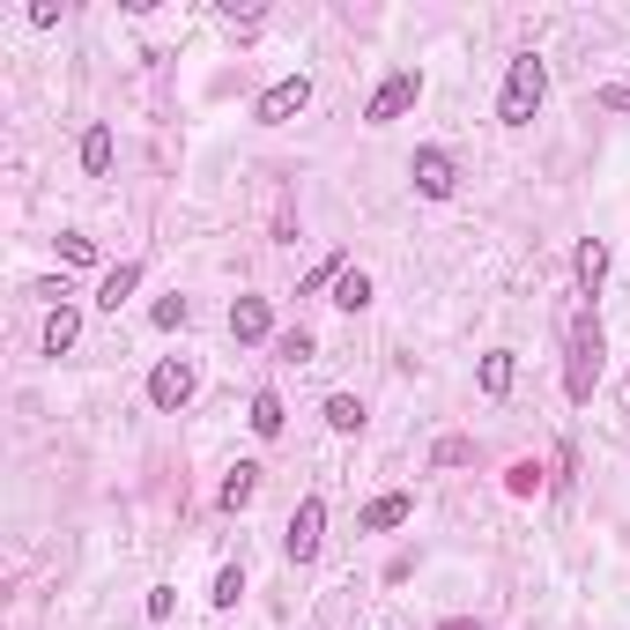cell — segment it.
Masks as SVG:
<instances>
[{"label": "cell", "instance_id": "12", "mask_svg": "<svg viewBox=\"0 0 630 630\" xmlns=\"http://www.w3.org/2000/svg\"><path fill=\"white\" fill-rule=\"evenodd\" d=\"M252 497H260V467H252V461H238V467H230V475H223L216 505H223V512H245V505H252Z\"/></svg>", "mask_w": 630, "mask_h": 630}, {"label": "cell", "instance_id": "8", "mask_svg": "<svg viewBox=\"0 0 630 630\" xmlns=\"http://www.w3.org/2000/svg\"><path fill=\"white\" fill-rule=\"evenodd\" d=\"M409 519H415V497H409V489H386V497H371V505H364L357 527H364V534H393V527H409Z\"/></svg>", "mask_w": 630, "mask_h": 630}, {"label": "cell", "instance_id": "17", "mask_svg": "<svg viewBox=\"0 0 630 630\" xmlns=\"http://www.w3.org/2000/svg\"><path fill=\"white\" fill-rule=\"evenodd\" d=\"M82 171H90V178L112 171V126H90V134H82Z\"/></svg>", "mask_w": 630, "mask_h": 630}, {"label": "cell", "instance_id": "25", "mask_svg": "<svg viewBox=\"0 0 630 630\" xmlns=\"http://www.w3.org/2000/svg\"><path fill=\"white\" fill-rule=\"evenodd\" d=\"M431 461H437V467H467V461H475V445H467V437H437Z\"/></svg>", "mask_w": 630, "mask_h": 630}, {"label": "cell", "instance_id": "2", "mask_svg": "<svg viewBox=\"0 0 630 630\" xmlns=\"http://www.w3.org/2000/svg\"><path fill=\"white\" fill-rule=\"evenodd\" d=\"M541 97H549V68H541V52H519L505 68V97H497V126H534V112H541Z\"/></svg>", "mask_w": 630, "mask_h": 630}, {"label": "cell", "instance_id": "22", "mask_svg": "<svg viewBox=\"0 0 630 630\" xmlns=\"http://www.w3.org/2000/svg\"><path fill=\"white\" fill-rule=\"evenodd\" d=\"M238 593H245V571H238V564H223V571H216V593H208V601H216V608H238Z\"/></svg>", "mask_w": 630, "mask_h": 630}, {"label": "cell", "instance_id": "28", "mask_svg": "<svg viewBox=\"0 0 630 630\" xmlns=\"http://www.w3.org/2000/svg\"><path fill=\"white\" fill-rule=\"evenodd\" d=\"M437 630H475V616H453V623H437Z\"/></svg>", "mask_w": 630, "mask_h": 630}, {"label": "cell", "instance_id": "24", "mask_svg": "<svg viewBox=\"0 0 630 630\" xmlns=\"http://www.w3.org/2000/svg\"><path fill=\"white\" fill-rule=\"evenodd\" d=\"M275 357H290V364H312V334H304V327L275 334Z\"/></svg>", "mask_w": 630, "mask_h": 630}, {"label": "cell", "instance_id": "7", "mask_svg": "<svg viewBox=\"0 0 630 630\" xmlns=\"http://www.w3.org/2000/svg\"><path fill=\"white\" fill-rule=\"evenodd\" d=\"M409 178H415V194H423V200H453V186H461V171H453L445 148H415Z\"/></svg>", "mask_w": 630, "mask_h": 630}, {"label": "cell", "instance_id": "9", "mask_svg": "<svg viewBox=\"0 0 630 630\" xmlns=\"http://www.w3.org/2000/svg\"><path fill=\"white\" fill-rule=\"evenodd\" d=\"M230 334H238V341H267V334H275L267 297H230Z\"/></svg>", "mask_w": 630, "mask_h": 630}, {"label": "cell", "instance_id": "23", "mask_svg": "<svg viewBox=\"0 0 630 630\" xmlns=\"http://www.w3.org/2000/svg\"><path fill=\"white\" fill-rule=\"evenodd\" d=\"M505 489H512V497H534V489H541V467H534V461H512L505 467Z\"/></svg>", "mask_w": 630, "mask_h": 630}, {"label": "cell", "instance_id": "20", "mask_svg": "<svg viewBox=\"0 0 630 630\" xmlns=\"http://www.w3.org/2000/svg\"><path fill=\"white\" fill-rule=\"evenodd\" d=\"M341 275H349V260H341V252H327V260H319L312 275H304V290H297V297H319V290H334Z\"/></svg>", "mask_w": 630, "mask_h": 630}, {"label": "cell", "instance_id": "10", "mask_svg": "<svg viewBox=\"0 0 630 630\" xmlns=\"http://www.w3.org/2000/svg\"><path fill=\"white\" fill-rule=\"evenodd\" d=\"M571 275H579L586 297H601V282H608V238H586L579 252H571Z\"/></svg>", "mask_w": 630, "mask_h": 630}, {"label": "cell", "instance_id": "27", "mask_svg": "<svg viewBox=\"0 0 630 630\" xmlns=\"http://www.w3.org/2000/svg\"><path fill=\"white\" fill-rule=\"evenodd\" d=\"M171 601H178L171 586H148V623H164V616H171Z\"/></svg>", "mask_w": 630, "mask_h": 630}, {"label": "cell", "instance_id": "15", "mask_svg": "<svg viewBox=\"0 0 630 630\" xmlns=\"http://www.w3.org/2000/svg\"><path fill=\"white\" fill-rule=\"evenodd\" d=\"M245 423H252V437H282V393H252Z\"/></svg>", "mask_w": 630, "mask_h": 630}, {"label": "cell", "instance_id": "1", "mask_svg": "<svg viewBox=\"0 0 630 630\" xmlns=\"http://www.w3.org/2000/svg\"><path fill=\"white\" fill-rule=\"evenodd\" d=\"M601 364H608V334H601V312H579L571 319V349H564V393L571 401H593V386H601Z\"/></svg>", "mask_w": 630, "mask_h": 630}, {"label": "cell", "instance_id": "6", "mask_svg": "<svg viewBox=\"0 0 630 630\" xmlns=\"http://www.w3.org/2000/svg\"><path fill=\"white\" fill-rule=\"evenodd\" d=\"M304 104H312V74H282V82L252 104V120H260V126H290Z\"/></svg>", "mask_w": 630, "mask_h": 630}, {"label": "cell", "instance_id": "3", "mask_svg": "<svg viewBox=\"0 0 630 630\" xmlns=\"http://www.w3.org/2000/svg\"><path fill=\"white\" fill-rule=\"evenodd\" d=\"M194 393H200V364L194 357H164V364L148 371V409L156 415H178Z\"/></svg>", "mask_w": 630, "mask_h": 630}, {"label": "cell", "instance_id": "4", "mask_svg": "<svg viewBox=\"0 0 630 630\" xmlns=\"http://www.w3.org/2000/svg\"><path fill=\"white\" fill-rule=\"evenodd\" d=\"M415 97H423V74H415V68H393L386 82L371 90V104H364V126H393V120H401V112H409Z\"/></svg>", "mask_w": 630, "mask_h": 630}, {"label": "cell", "instance_id": "19", "mask_svg": "<svg viewBox=\"0 0 630 630\" xmlns=\"http://www.w3.org/2000/svg\"><path fill=\"white\" fill-rule=\"evenodd\" d=\"M148 319H156V327L171 334V327H186V319H194V297H178V290L156 297V304H148Z\"/></svg>", "mask_w": 630, "mask_h": 630}, {"label": "cell", "instance_id": "14", "mask_svg": "<svg viewBox=\"0 0 630 630\" xmlns=\"http://www.w3.org/2000/svg\"><path fill=\"white\" fill-rule=\"evenodd\" d=\"M512 379H519L512 349H489V357H483V393H489V401H505V393H512Z\"/></svg>", "mask_w": 630, "mask_h": 630}, {"label": "cell", "instance_id": "11", "mask_svg": "<svg viewBox=\"0 0 630 630\" xmlns=\"http://www.w3.org/2000/svg\"><path fill=\"white\" fill-rule=\"evenodd\" d=\"M142 290V260H120V267H104V282H97V304L104 312H120L126 297Z\"/></svg>", "mask_w": 630, "mask_h": 630}, {"label": "cell", "instance_id": "13", "mask_svg": "<svg viewBox=\"0 0 630 630\" xmlns=\"http://www.w3.org/2000/svg\"><path fill=\"white\" fill-rule=\"evenodd\" d=\"M74 334H82V312H74V304H60V312L45 319V357H68Z\"/></svg>", "mask_w": 630, "mask_h": 630}, {"label": "cell", "instance_id": "16", "mask_svg": "<svg viewBox=\"0 0 630 630\" xmlns=\"http://www.w3.org/2000/svg\"><path fill=\"white\" fill-rule=\"evenodd\" d=\"M327 431H364V401H357V393H327Z\"/></svg>", "mask_w": 630, "mask_h": 630}, {"label": "cell", "instance_id": "18", "mask_svg": "<svg viewBox=\"0 0 630 630\" xmlns=\"http://www.w3.org/2000/svg\"><path fill=\"white\" fill-rule=\"evenodd\" d=\"M334 304H341V312H364V304H371V275H364V267H349V275L334 282Z\"/></svg>", "mask_w": 630, "mask_h": 630}, {"label": "cell", "instance_id": "21", "mask_svg": "<svg viewBox=\"0 0 630 630\" xmlns=\"http://www.w3.org/2000/svg\"><path fill=\"white\" fill-rule=\"evenodd\" d=\"M60 260H68V267H97V238L68 230V238H60Z\"/></svg>", "mask_w": 630, "mask_h": 630}, {"label": "cell", "instance_id": "26", "mask_svg": "<svg viewBox=\"0 0 630 630\" xmlns=\"http://www.w3.org/2000/svg\"><path fill=\"white\" fill-rule=\"evenodd\" d=\"M30 297H38V304H52V312H60V304H68V275H45V282H30Z\"/></svg>", "mask_w": 630, "mask_h": 630}, {"label": "cell", "instance_id": "5", "mask_svg": "<svg viewBox=\"0 0 630 630\" xmlns=\"http://www.w3.org/2000/svg\"><path fill=\"white\" fill-rule=\"evenodd\" d=\"M319 534H327V497H304V505L290 512V527H282V557L312 564L319 557Z\"/></svg>", "mask_w": 630, "mask_h": 630}]
</instances>
